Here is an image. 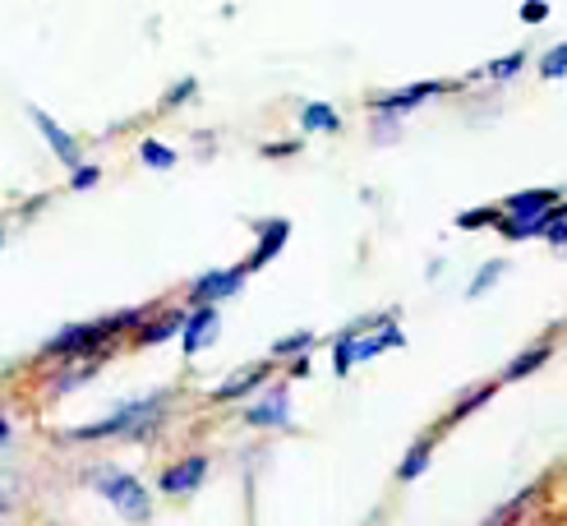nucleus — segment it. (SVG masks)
Listing matches in <instances>:
<instances>
[{"label": "nucleus", "instance_id": "f257e3e1", "mask_svg": "<svg viewBox=\"0 0 567 526\" xmlns=\"http://www.w3.org/2000/svg\"><path fill=\"white\" fill-rule=\"evenodd\" d=\"M554 221H567V199H558L554 189H526V194H517V199H507L503 236L507 240L549 236Z\"/></svg>", "mask_w": 567, "mask_h": 526}, {"label": "nucleus", "instance_id": "f03ea898", "mask_svg": "<svg viewBox=\"0 0 567 526\" xmlns=\"http://www.w3.org/2000/svg\"><path fill=\"white\" fill-rule=\"evenodd\" d=\"M162 415H166V398H144V402L121 406L116 415H106V421H93V425L74 430V439H116V434L144 439V434H153L162 425Z\"/></svg>", "mask_w": 567, "mask_h": 526}, {"label": "nucleus", "instance_id": "7ed1b4c3", "mask_svg": "<svg viewBox=\"0 0 567 526\" xmlns=\"http://www.w3.org/2000/svg\"><path fill=\"white\" fill-rule=\"evenodd\" d=\"M125 323H144V314H121V319H106V323H79V328H65V332H55V338L47 342V355H55V360L93 355V347L111 342Z\"/></svg>", "mask_w": 567, "mask_h": 526}, {"label": "nucleus", "instance_id": "20e7f679", "mask_svg": "<svg viewBox=\"0 0 567 526\" xmlns=\"http://www.w3.org/2000/svg\"><path fill=\"white\" fill-rule=\"evenodd\" d=\"M374 328H379V332H370V338H360V332H364V319H360V323H351V328L342 332V342H337V374H351L355 360H370L374 351L402 347V328H396L392 319H379Z\"/></svg>", "mask_w": 567, "mask_h": 526}, {"label": "nucleus", "instance_id": "39448f33", "mask_svg": "<svg viewBox=\"0 0 567 526\" xmlns=\"http://www.w3.org/2000/svg\"><path fill=\"white\" fill-rule=\"evenodd\" d=\"M93 485L102 489L106 504H116L121 517H148V489L138 485V476H125L116 466H102L93 476Z\"/></svg>", "mask_w": 567, "mask_h": 526}, {"label": "nucleus", "instance_id": "423d86ee", "mask_svg": "<svg viewBox=\"0 0 567 526\" xmlns=\"http://www.w3.org/2000/svg\"><path fill=\"white\" fill-rule=\"evenodd\" d=\"M217 332H221V319H217V305H198V310L189 314L185 332H181V347L185 355H198L208 342H217Z\"/></svg>", "mask_w": 567, "mask_h": 526}, {"label": "nucleus", "instance_id": "0eeeda50", "mask_svg": "<svg viewBox=\"0 0 567 526\" xmlns=\"http://www.w3.org/2000/svg\"><path fill=\"white\" fill-rule=\"evenodd\" d=\"M249 268H221V272H204L194 282V305H217L221 296H236Z\"/></svg>", "mask_w": 567, "mask_h": 526}, {"label": "nucleus", "instance_id": "6e6552de", "mask_svg": "<svg viewBox=\"0 0 567 526\" xmlns=\"http://www.w3.org/2000/svg\"><path fill=\"white\" fill-rule=\"evenodd\" d=\"M268 374H272V365H268V360H264V365H240L231 379H226V383H217V402H236V398H249L254 393V388H264L268 383Z\"/></svg>", "mask_w": 567, "mask_h": 526}, {"label": "nucleus", "instance_id": "1a4fd4ad", "mask_svg": "<svg viewBox=\"0 0 567 526\" xmlns=\"http://www.w3.org/2000/svg\"><path fill=\"white\" fill-rule=\"evenodd\" d=\"M439 93H447V83H415V89L374 97V111H379V116H396V111H411V106H420L424 97H439Z\"/></svg>", "mask_w": 567, "mask_h": 526}, {"label": "nucleus", "instance_id": "9d476101", "mask_svg": "<svg viewBox=\"0 0 567 526\" xmlns=\"http://www.w3.org/2000/svg\"><path fill=\"white\" fill-rule=\"evenodd\" d=\"M204 476H208V462L204 457H185L181 466L162 471V489L166 494H194L198 485H204Z\"/></svg>", "mask_w": 567, "mask_h": 526}, {"label": "nucleus", "instance_id": "9b49d317", "mask_svg": "<svg viewBox=\"0 0 567 526\" xmlns=\"http://www.w3.org/2000/svg\"><path fill=\"white\" fill-rule=\"evenodd\" d=\"M33 121H38V130L47 134V144H51V153H55V157H61V162L70 166V172H79V166H83V162H79V144H74V138H70V134H65L61 125H55V121L47 116V111H33Z\"/></svg>", "mask_w": 567, "mask_h": 526}, {"label": "nucleus", "instance_id": "f8f14e48", "mask_svg": "<svg viewBox=\"0 0 567 526\" xmlns=\"http://www.w3.org/2000/svg\"><path fill=\"white\" fill-rule=\"evenodd\" d=\"M287 236H291V221L287 217H277V221H259V255H254L245 268H264L281 245H287Z\"/></svg>", "mask_w": 567, "mask_h": 526}, {"label": "nucleus", "instance_id": "ddd939ff", "mask_svg": "<svg viewBox=\"0 0 567 526\" xmlns=\"http://www.w3.org/2000/svg\"><path fill=\"white\" fill-rule=\"evenodd\" d=\"M287 421H291V398L287 393H272L268 402L245 411V425H287Z\"/></svg>", "mask_w": 567, "mask_h": 526}, {"label": "nucleus", "instance_id": "4468645a", "mask_svg": "<svg viewBox=\"0 0 567 526\" xmlns=\"http://www.w3.org/2000/svg\"><path fill=\"white\" fill-rule=\"evenodd\" d=\"M300 125H305L309 134H319V130L337 134V130H342V121H337V111H332V106H323V102H309V106L300 111Z\"/></svg>", "mask_w": 567, "mask_h": 526}, {"label": "nucleus", "instance_id": "2eb2a0df", "mask_svg": "<svg viewBox=\"0 0 567 526\" xmlns=\"http://www.w3.org/2000/svg\"><path fill=\"white\" fill-rule=\"evenodd\" d=\"M430 453H434V443H430V439H420L415 448L406 453V462H402V471H396V476H402V481H415L420 471H424V462H430Z\"/></svg>", "mask_w": 567, "mask_h": 526}, {"label": "nucleus", "instance_id": "dca6fc26", "mask_svg": "<svg viewBox=\"0 0 567 526\" xmlns=\"http://www.w3.org/2000/svg\"><path fill=\"white\" fill-rule=\"evenodd\" d=\"M185 323H189V314H181V310L162 314V323L144 328V342H162V338H172V332H185Z\"/></svg>", "mask_w": 567, "mask_h": 526}, {"label": "nucleus", "instance_id": "f3484780", "mask_svg": "<svg viewBox=\"0 0 567 526\" xmlns=\"http://www.w3.org/2000/svg\"><path fill=\"white\" fill-rule=\"evenodd\" d=\"M549 360V347H530V351H522V360H513L507 365V379H522V374H530L535 365H545Z\"/></svg>", "mask_w": 567, "mask_h": 526}, {"label": "nucleus", "instance_id": "a211bd4d", "mask_svg": "<svg viewBox=\"0 0 567 526\" xmlns=\"http://www.w3.org/2000/svg\"><path fill=\"white\" fill-rule=\"evenodd\" d=\"M540 74H545V79H567V42H558L554 51H545Z\"/></svg>", "mask_w": 567, "mask_h": 526}, {"label": "nucleus", "instance_id": "6ab92c4d", "mask_svg": "<svg viewBox=\"0 0 567 526\" xmlns=\"http://www.w3.org/2000/svg\"><path fill=\"white\" fill-rule=\"evenodd\" d=\"M503 272H507V264H503V259H489L485 268L475 272V282H471V296H485V291L494 287V277H503Z\"/></svg>", "mask_w": 567, "mask_h": 526}, {"label": "nucleus", "instance_id": "aec40b11", "mask_svg": "<svg viewBox=\"0 0 567 526\" xmlns=\"http://www.w3.org/2000/svg\"><path fill=\"white\" fill-rule=\"evenodd\" d=\"M138 157H144L153 172H166V166H176V153H172V148H162V144H153V138H148L144 148H138Z\"/></svg>", "mask_w": 567, "mask_h": 526}, {"label": "nucleus", "instance_id": "412c9836", "mask_svg": "<svg viewBox=\"0 0 567 526\" xmlns=\"http://www.w3.org/2000/svg\"><path fill=\"white\" fill-rule=\"evenodd\" d=\"M305 347H315V332H296V338H281L272 347V355H291V351H305Z\"/></svg>", "mask_w": 567, "mask_h": 526}, {"label": "nucleus", "instance_id": "4be33fe9", "mask_svg": "<svg viewBox=\"0 0 567 526\" xmlns=\"http://www.w3.org/2000/svg\"><path fill=\"white\" fill-rule=\"evenodd\" d=\"M522 61H526V55H522V51H513V55H503V61H494V65H489V74H494V79H513V74L522 70Z\"/></svg>", "mask_w": 567, "mask_h": 526}, {"label": "nucleus", "instance_id": "5701e85b", "mask_svg": "<svg viewBox=\"0 0 567 526\" xmlns=\"http://www.w3.org/2000/svg\"><path fill=\"white\" fill-rule=\"evenodd\" d=\"M97 176H102L97 166H79V172H74V189H93V185H97Z\"/></svg>", "mask_w": 567, "mask_h": 526}, {"label": "nucleus", "instance_id": "b1692460", "mask_svg": "<svg viewBox=\"0 0 567 526\" xmlns=\"http://www.w3.org/2000/svg\"><path fill=\"white\" fill-rule=\"evenodd\" d=\"M545 240H554L558 249H567V221H554V227H549V236Z\"/></svg>", "mask_w": 567, "mask_h": 526}, {"label": "nucleus", "instance_id": "393cba45", "mask_svg": "<svg viewBox=\"0 0 567 526\" xmlns=\"http://www.w3.org/2000/svg\"><path fill=\"white\" fill-rule=\"evenodd\" d=\"M189 93H194V79H185V83H181V89H172V97H166V106H176V102H185Z\"/></svg>", "mask_w": 567, "mask_h": 526}, {"label": "nucleus", "instance_id": "a878e982", "mask_svg": "<svg viewBox=\"0 0 567 526\" xmlns=\"http://www.w3.org/2000/svg\"><path fill=\"white\" fill-rule=\"evenodd\" d=\"M522 14H526V19H545V14H549V6H540V0H530V6H526Z\"/></svg>", "mask_w": 567, "mask_h": 526}]
</instances>
